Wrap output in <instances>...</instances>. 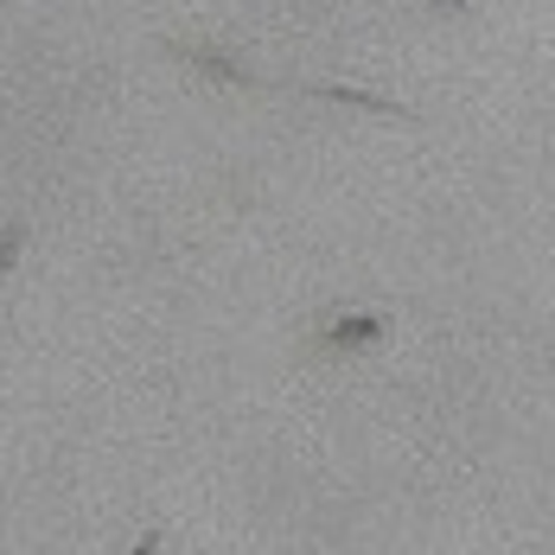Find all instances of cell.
Returning <instances> with one entry per match:
<instances>
[{
  "instance_id": "obj_1",
  "label": "cell",
  "mask_w": 555,
  "mask_h": 555,
  "mask_svg": "<svg viewBox=\"0 0 555 555\" xmlns=\"http://www.w3.org/2000/svg\"><path fill=\"white\" fill-rule=\"evenodd\" d=\"M167 52L179 57V64H192L198 77H211V83H236V90H256V70H249L243 57L211 52V46H192V39H167Z\"/></svg>"
},
{
  "instance_id": "obj_2",
  "label": "cell",
  "mask_w": 555,
  "mask_h": 555,
  "mask_svg": "<svg viewBox=\"0 0 555 555\" xmlns=\"http://www.w3.org/2000/svg\"><path fill=\"white\" fill-rule=\"evenodd\" d=\"M307 96H320V103H345V109H371V115H389V121H415V109H402V103H389L377 90H351V83H300Z\"/></svg>"
},
{
  "instance_id": "obj_3",
  "label": "cell",
  "mask_w": 555,
  "mask_h": 555,
  "mask_svg": "<svg viewBox=\"0 0 555 555\" xmlns=\"http://www.w3.org/2000/svg\"><path fill=\"white\" fill-rule=\"evenodd\" d=\"M377 338H384V320H377V313H345V320H333V326L320 333V345L358 351V345H377Z\"/></svg>"
},
{
  "instance_id": "obj_4",
  "label": "cell",
  "mask_w": 555,
  "mask_h": 555,
  "mask_svg": "<svg viewBox=\"0 0 555 555\" xmlns=\"http://www.w3.org/2000/svg\"><path fill=\"white\" fill-rule=\"evenodd\" d=\"M20 249H26V223H7V230H0V281L13 275V262H20Z\"/></svg>"
},
{
  "instance_id": "obj_5",
  "label": "cell",
  "mask_w": 555,
  "mask_h": 555,
  "mask_svg": "<svg viewBox=\"0 0 555 555\" xmlns=\"http://www.w3.org/2000/svg\"><path fill=\"white\" fill-rule=\"evenodd\" d=\"M160 543H167L160 530H141V543H134V550H128V555H160Z\"/></svg>"
},
{
  "instance_id": "obj_6",
  "label": "cell",
  "mask_w": 555,
  "mask_h": 555,
  "mask_svg": "<svg viewBox=\"0 0 555 555\" xmlns=\"http://www.w3.org/2000/svg\"><path fill=\"white\" fill-rule=\"evenodd\" d=\"M435 7H447V13H460V7H466V0H435Z\"/></svg>"
}]
</instances>
